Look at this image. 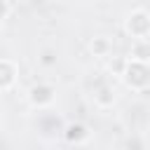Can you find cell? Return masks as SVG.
I'll return each instance as SVG.
<instances>
[{
	"mask_svg": "<svg viewBox=\"0 0 150 150\" xmlns=\"http://www.w3.org/2000/svg\"><path fill=\"white\" fill-rule=\"evenodd\" d=\"M122 82L134 91H143L145 87H150V63L127 59L124 70H122Z\"/></svg>",
	"mask_w": 150,
	"mask_h": 150,
	"instance_id": "1",
	"label": "cell"
},
{
	"mask_svg": "<svg viewBox=\"0 0 150 150\" xmlns=\"http://www.w3.org/2000/svg\"><path fill=\"white\" fill-rule=\"evenodd\" d=\"M124 30H127L136 42L148 40V35H150V14H148L143 7L131 9V12L127 14V19H124Z\"/></svg>",
	"mask_w": 150,
	"mask_h": 150,
	"instance_id": "2",
	"label": "cell"
},
{
	"mask_svg": "<svg viewBox=\"0 0 150 150\" xmlns=\"http://www.w3.org/2000/svg\"><path fill=\"white\" fill-rule=\"evenodd\" d=\"M19 82V63L12 61L9 56L0 59V89L7 94L14 89V84Z\"/></svg>",
	"mask_w": 150,
	"mask_h": 150,
	"instance_id": "3",
	"label": "cell"
},
{
	"mask_svg": "<svg viewBox=\"0 0 150 150\" xmlns=\"http://www.w3.org/2000/svg\"><path fill=\"white\" fill-rule=\"evenodd\" d=\"M54 98H56V89H54L52 84H47V82L35 84V87L30 89V94H28V101H30L35 108H47V105L54 103Z\"/></svg>",
	"mask_w": 150,
	"mask_h": 150,
	"instance_id": "4",
	"label": "cell"
},
{
	"mask_svg": "<svg viewBox=\"0 0 150 150\" xmlns=\"http://www.w3.org/2000/svg\"><path fill=\"white\" fill-rule=\"evenodd\" d=\"M89 49H91L94 56H110V52H112V42H110L105 35H96V38L89 42Z\"/></svg>",
	"mask_w": 150,
	"mask_h": 150,
	"instance_id": "5",
	"label": "cell"
},
{
	"mask_svg": "<svg viewBox=\"0 0 150 150\" xmlns=\"http://www.w3.org/2000/svg\"><path fill=\"white\" fill-rule=\"evenodd\" d=\"M129 59H136V61H148L150 59V42L143 40V42H134L131 52H129Z\"/></svg>",
	"mask_w": 150,
	"mask_h": 150,
	"instance_id": "6",
	"label": "cell"
},
{
	"mask_svg": "<svg viewBox=\"0 0 150 150\" xmlns=\"http://www.w3.org/2000/svg\"><path fill=\"white\" fill-rule=\"evenodd\" d=\"M66 138L77 143V141H87V138H89V134L84 131V127H80V124H70V127H68V131H66Z\"/></svg>",
	"mask_w": 150,
	"mask_h": 150,
	"instance_id": "7",
	"label": "cell"
},
{
	"mask_svg": "<svg viewBox=\"0 0 150 150\" xmlns=\"http://www.w3.org/2000/svg\"><path fill=\"white\" fill-rule=\"evenodd\" d=\"M94 98H96V103L101 105V108H108V105H112L115 103V94L105 87V89H101V91H96L94 94Z\"/></svg>",
	"mask_w": 150,
	"mask_h": 150,
	"instance_id": "8",
	"label": "cell"
}]
</instances>
